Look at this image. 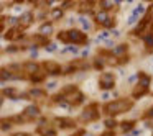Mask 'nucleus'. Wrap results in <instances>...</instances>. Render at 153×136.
<instances>
[{
    "label": "nucleus",
    "instance_id": "nucleus-15",
    "mask_svg": "<svg viewBox=\"0 0 153 136\" xmlns=\"http://www.w3.org/2000/svg\"><path fill=\"white\" fill-rule=\"evenodd\" d=\"M38 131L41 133V136H54L56 135L53 130H43V128H38Z\"/></svg>",
    "mask_w": 153,
    "mask_h": 136
},
{
    "label": "nucleus",
    "instance_id": "nucleus-16",
    "mask_svg": "<svg viewBox=\"0 0 153 136\" xmlns=\"http://www.w3.org/2000/svg\"><path fill=\"white\" fill-rule=\"evenodd\" d=\"M25 67H27V71H30V72H36V71H38V66L33 64V62H27Z\"/></svg>",
    "mask_w": 153,
    "mask_h": 136
},
{
    "label": "nucleus",
    "instance_id": "nucleus-14",
    "mask_svg": "<svg viewBox=\"0 0 153 136\" xmlns=\"http://www.w3.org/2000/svg\"><path fill=\"white\" fill-rule=\"evenodd\" d=\"M145 92H146V87H138V89H135V92H133V97L138 98V97H142Z\"/></svg>",
    "mask_w": 153,
    "mask_h": 136
},
{
    "label": "nucleus",
    "instance_id": "nucleus-4",
    "mask_svg": "<svg viewBox=\"0 0 153 136\" xmlns=\"http://www.w3.org/2000/svg\"><path fill=\"white\" fill-rule=\"evenodd\" d=\"M69 38H71V41H74V43H84V41H86V36H84L79 30H71V31H69Z\"/></svg>",
    "mask_w": 153,
    "mask_h": 136
},
{
    "label": "nucleus",
    "instance_id": "nucleus-22",
    "mask_svg": "<svg viewBox=\"0 0 153 136\" xmlns=\"http://www.w3.org/2000/svg\"><path fill=\"white\" fill-rule=\"evenodd\" d=\"M125 49H127V46H119V48H115V54H117V56H120V54L125 51Z\"/></svg>",
    "mask_w": 153,
    "mask_h": 136
},
{
    "label": "nucleus",
    "instance_id": "nucleus-9",
    "mask_svg": "<svg viewBox=\"0 0 153 136\" xmlns=\"http://www.w3.org/2000/svg\"><path fill=\"white\" fill-rule=\"evenodd\" d=\"M31 21H33V17H31V13H23V15L20 17V23H21L23 26H28L30 23H31Z\"/></svg>",
    "mask_w": 153,
    "mask_h": 136
},
{
    "label": "nucleus",
    "instance_id": "nucleus-21",
    "mask_svg": "<svg viewBox=\"0 0 153 136\" xmlns=\"http://www.w3.org/2000/svg\"><path fill=\"white\" fill-rule=\"evenodd\" d=\"M81 23H82V26H84V28H86V30H89V28H91V25H89V21H87L86 18H84V17H81Z\"/></svg>",
    "mask_w": 153,
    "mask_h": 136
},
{
    "label": "nucleus",
    "instance_id": "nucleus-32",
    "mask_svg": "<svg viewBox=\"0 0 153 136\" xmlns=\"http://www.w3.org/2000/svg\"><path fill=\"white\" fill-rule=\"evenodd\" d=\"M12 136H28L27 133H15V135H12Z\"/></svg>",
    "mask_w": 153,
    "mask_h": 136
},
{
    "label": "nucleus",
    "instance_id": "nucleus-3",
    "mask_svg": "<svg viewBox=\"0 0 153 136\" xmlns=\"http://www.w3.org/2000/svg\"><path fill=\"white\" fill-rule=\"evenodd\" d=\"M81 118H82V120H86V121H92V120H96V118H97V110H96L94 107L86 108V110L82 111Z\"/></svg>",
    "mask_w": 153,
    "mask_h": 136
},
{
    "label": "nucleus",
    "instance_id": "nucleus-11",
    "mask_svg": "<svg viewBox=\"0 0 153 136\" xmlns=\"http://www.w3.org/2000/svg\"><path fill=\"white\" fill-rule=\"evenodd\" d=\"M109 15H107L106 12H99L97 13V21H99V23H104V25H107V23H109Z\"/></svg>",
    "mask_w": 153,
    "mask_h": 136
},
{
    "label": "nucleus",
    "instance_id": "nucleus-8",
    "mask_svg": "<svg viewBox=\"0 0 153 136\" xmlns=\"http://www.w3.org/2000/svg\"><path fill=\"white\" fill-rule=\"evenodd\" d=\"M58 125L61 128H71V126H74V121L69 118H58Z\"/></svg>",
    "mask_w": 153,
    "mask_h": 136
},
{
    "label": "nucleus",
    "instance_id": "nucleus-2",
    "mask_svg": "<svg viewBox=\"0 0 153 136\" xmlns=\"http://www.w3.org/2000/svg\"><path fill=\"white\" fill-rule=\"evenodd\" d=\"M114 80H115V79H114L112 74H104V76H100V79H99V87L104 89V90H109V89H112L114 84H115Z\"/></svg>",
    "mask_w": 153,
    "mask_h": 136
},
{
    "label": "nucleus",
    "instance_id": "nucleus-27",
    "mask_svg": "<svg viewBox=\"0 0 153 136\" xmlns=\"http://www.w3.org/2000/svg\"><path fill=\"white\" fill-rule=\"evenodd\" d=\"M112 5H114L112 2H100V7H102V8H110Z\"/></svg>",
    "mask_w": 153,
    "mask_h": 136
},
{
    "label": "nucleus",
    "instance_id": "nucleus-18",
    "mask_svg": "<svg viewBox=\"0 0 153 136\" xmlns=\"http://www.w3.org/2000/svg\"><path fill=\"white\" fill-rule=\"evenodd\" d=\"M49 33H51V25L49 23L41 26V34H49Z\"/></svg>",
    "mask_w": 153,
    "mask_h": 136
},
{
    "label": "nucleus",
    "instance_id": "nucleus-26",
    "mask_svg": "<svg viewBox=\"0 0 153 136\" xmlns=\"http://www.w3.org/2000/svg\"><path fill=\"white\" fill-rule=\"evenodd\" d=\"M145 43L148 46H153V34H150V36H146L145 38Z\"/></svg>",
    "mask_w": 153,
    "mask_h": 136
},
{
    "label": "nucleus",
    "instance_id": "nucleus-17",
    "mask_svg": "<svg viewBox=\"0 0 153 136\" xmlns=\"http://www.w3.org/2000/svg\"><path fill=\"white\" fill-rule=\"evenodd\" d=\"M51 17H53V18H61V17H63V10H61V8H54L53 12H51Z\"/></svg>",
    "mask_w": 153,
    "mask_h": 136
},
{
    "label": "nucleus",
    "instance_id": "nucleus-10",
    "mask_svg": "<svg viewBox=\"0 0 153 136\" xmlns=\"http://www.w3.org/2000/svg\"><path fill=\"white\" fill-rule=\"evenodd\" d=\"M71 103H79V102H82V94L81 92H76V94H73V95H69V97H66Z\"/></svg>",
    "mask_w": 153,
    "mask_h": 136
},
{
    "label": "nucleus",
    "instance_id": "nucleus-19",
    "mask_svg": "<svg viewBox=\"0 0 153 136\" xmlns=\"http://www.w3.org/2000/svg\"><path fill=\"white\" fill-rule=\"evenodd\" d=\"M107 38H109V33L104 31V33H100L99 36H97V41H106ZM107 41H109V39H107Z\"/></svg>",
    "mask_w": 153,
    "mask_h": 136
},
{
    "label": "nucleus",
    "instance_id": "nucleus-23",
    "mask_svg": "<svg viewBox=\"0 0 153 136\" xmlns=\"http://www.w3.org/2000/svg\"><path fill=\"white\" fill-rule=\"evenodd\" d=\"M30 94H31V95H35V97H41L45 92H43V90H38V89H35V90H31Z\"/></svg>",
    "mask_w": 153,
    "mask_h": 136
},
{
    "label": "nucleus",
    "instance_id": "nucleus-13",
    "mask_svg": "<svg viewBox=\"0 0 153 136\" xmlns=\"http://www.w3.org/2000/svg\"><path fill=\"white\" fill-rule=\"evenodd\" d=\"M140 84H142V87H148V84H150V77L145 76V74H140Z\"/></svg>",
    "mask_w": 153,
    "mask_h": 136
},
{
    "label": "nucleus",
    "instance_id": "nucleus-29",
    "mask_svg": "<svg viewBox=\"0 0 153 136\" xmlns=\"http://www.w3.org/2000/svg\"><path fill=\"white\" fill-rule=\"evenodd\" d=\"M140 135H142V133H140L138 130H133V131H132V133H130L128 136H140Z\"/></svg>",
    "mask_w": 153,
    "mask_h": 136
},
{
    "label": "nucleus",
    "instance_id": "nucleus-1",
    "mask_svg": "<svg viewBox=\"0 0 153 136\" xmlns=\"http://www.w3.org/2000/svg\"><path fill=\"white\" fill-rule=\"evenodd\" d=\"M130 107H132V102L124 98V100H115L112 103H109L106 107V110L110 115H119V113H124V111L130 110Z\"/></svg>",
    "mask_w": 153,
    "mask_h": 136
},
{
    "label": "nucleus",
    "instance_id": "nucleus-5",
    "mask_svg": "<svg viewBox=\"0 0 153 136\" xmlns=\"http://www.w3.org/2000/svg\"><path fill=\"white\" fill-rule=\"evenodd\" d=\"M18 38H21V30L20 28H13V30H10V31L5 34V39H8V41H17Z\"/></svg>",
    "mask_w": 153,
    "mask_h": 136
},
{
    "label": "nucleus",
    "instance_id": "nucleus-35",
    "mask_svg": "<svg viewBox=\"0 0 153 136\" xmlns=\"http://www.w3.org/2000/svg\"><path fill=\"white\" fill-rule=\"evenodd\" d=\"M148 115H150V117H153V110H150V113H148Z\"/></svg>",
    "mask_w": 153,
    "mask_h": 136
},
{
    "label": "nucleus",
    "instance_id": "nucleus-31",
    "mask_svg": "<svg viewBox=\"0 0 153 136\" xmlns=\"http://www.w3.org/2000/svg\"><path fill=\"white\" fill-rule=\"evenodd\" d=\"M56 87V82H51V84H48V89H54Z\"/></svg>",
    "mask_w": 153,
    "mask_h": 136
},
{
    "label": "nucleus",
    "instance_id": "nucleus-6",
    "mask_svg": "<svg viewBox=\"0 0 153 136\" xmlns=\"http://www.w3.org/2000/svg\"><path fill=\"white\" fill-rule=\"evenodd\" d=\"M142 13H143V5H138V7H137V8H135V10L132 12V15H130V18H128V21H127V23H128V25L135 23V21L138 20V17L142 15Z\"/></svg>",
    "mask_w": 153,
    "mask_h": 136
},
{
    "label": "nucleus",
    "instance_id": "nucleus-28",
    "mask_svg": "<svg viewBox=\"0 0 153 136\" xmlns=\"http://www.w3.org/2000/svg\"><path fill=\"white\" fill-rule=\"evenodd\" d=\"M54 49H56V44H49V46H46V51H54Z\"/></svg>",
    "mask_w": 153,
    "mask_h": 136
},
{
    "label": "nucleus",
    "instance_id": "nucleus-34",
    "mask_svg": "<svg viewBox=\"0 0 153 136\" xmlns=\"http://www.w3.org/2000/svg\"><path fill=\"white\" fill-rule=\"evenodd\" d=\"M84 135V133H82V131H79V133H76V135H73V136H82Z\"/></svg>",
    "mask_w": 153,
    "mask_h": 136
},
{
    "label": "nucleus",
    "instance_id": "nucleus-33",
    "mask_svg": "<svg viewBox=\"0 0 153 136\" xmlns=\"http://www.w3.org/2000/svg\"><path fill=\"white\" fill-rule=\"evenodd\" d=\"M109 97H110V94H104V95H102V98H104V100H107Z\"/></svg>",
    "mask_w": 153,
    "mask_h": 136
},
{
    "label": "nucleus",
    "instance_id": "nucleus-36",
    "mask_svg": "<svg viewBox=\"0 0 153 136\" xmlns=\"http://www.w3.org/2000/svg\"><path fill=\"white\" fill-rule=\"evenodd\" d=\"M84 136H92V135H84Z\"/></svg>",
    "mask_w": 153,
    "mask_h": 136
},
{
    "label": "nucleus",
    "instance_id": "nucleus-30",
    "mask_svg": "<svg viewBox=\"0 0 153 136\" xmlns=\"http://www.w3.org/2000/svg\"><path fill=\"white\" fill-rule=\"evenodd\" d=\"M128 80H130V84H133V82H135V80H137V76H132V77L128 79Z\"/></svg>",
    "mask_w": 153,
    "mask_h": 136
},
{
    "label": "nucleus",
    "instance_id": "nucleus-7",
    "mask_svg": "<svg viewBox=\"0 0 153 136\" xmlns=\"http://www.w3.org/2000/svg\"><path fill=\"white\" fill-rule=\"evenodd\" d=\"M27 118H36L38 115H40V110L35 107V105H30V107H27L25 108V113H23Z\"/></svg>",
    "mask_w": 153,
    "mask_h": 136
},
{
    "label": "nucleus",
    "instance_id": "nucleus-24",
    "mask_svg": "<svg viewBox=\"0 0 153 136\" xmlns=\"http://www.w3.org/2000/svg\"><path fill=\"white\" fill-rule=\"evenodd\" d=\"M115 120H112V118H110V120H106V126L107 128H112V126H115Z\"/></svg>",
    "mask_w": 153,
    "mask_h": 136
},
{
    "label": "nucleus",
    "instance_id": "nucleus-25",
    "mask_svg": "<svg viewBox=\"0 0 153 136\" xmlns=\"http://www.w3.org/2000/svg\"><path fill=\"white\" fill-rule=\"evenodd\" d=\"M122 128H124V131L132 130V128H133V123H124V125H122Z\"/></svg>",
    "mask_w": 153,
    "mask_h": 136
},
{
    "label": "nucleus",
    "instance_id": "nucleus-20",
    "mask_svg": "<svg viewBox=\"0 0 153 136\" xmlns=\"http://www.w3.org/2000/svg\"><path fill=\"white\" fill-rule=\"evenodd\" d=\"M63 52H73V54H76V52H78V48H76V46H69L66 49H63Z\"/></svg>",
    "mask_w": 153,
    "mask_h": 136
},
{
    "label": "nucleus",
    "instance_id": "nucleus-12",
    "mask_svg": "<svg viewBox=\"0 0 153 136\" xmlns=\"http://www.w3.org/2000/svg\"><path fill=\"white\" fill-rule=\"evenodd\" d=\"M58 38L63 41V43H71V38H69V31H61L58 34Z\"/></svg>",
    "mask_w": 153,
    "mask_h": 136
}]
</instances>
